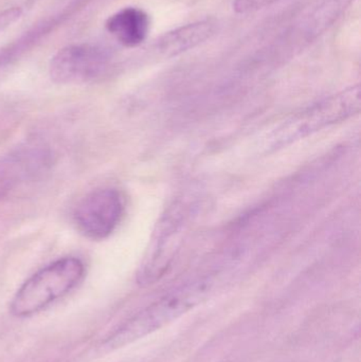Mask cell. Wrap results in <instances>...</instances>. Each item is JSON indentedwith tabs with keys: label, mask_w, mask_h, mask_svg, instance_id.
<instances>
[{
	"label": "cell",
	"mask_w": 361,
	"mask_h": 362,
	"mask_svg": "<svg viewBox=\"0 0 361 362\" xmlns=\"http://www.w3.org/2000/svg\"><path fill=\"white\" fill-rule=\"evenodd\" d=\"M123 212L124 204L118 189L104 187L90 192L78 202L73 221L83 235L102 240L117 229Z\"/></svg>",
	"instance_id": "277c9868"
},
{
	"label": "cell",
	"mask_w": 361,
	"mask_h": 362,
	"mask_svg": "<svg viewBox=\"0 0 361 362\" xmlns=\"http://www.w3.org/2000/svg\"><path fill=\"white\" fill-rule=\"evenodd\" d=\"M280 0H233V10L239 14H248L271 6Z\"/></svg>",
	"instance_id": "30bf717a"
},
{
	"label": "cell",
	"mask_w": 361,
	"mask_h": 362,
	"mask_svg": "<svg viewBox=\"0 0 361 362\" xmlns=\"http://www.w3.org/2000/svg\"><path fill=\"white\" fill-rule=\"evenodd\" d=\"M106 28L124 46H139L148 37L150 17L141 8H125L108 18Z\"/></svg>",
	"instance_id": "ba28073f"
},
{
	"label": "cell",
	"mask_w": 361,
	"mask_h": 362,
	"mask_svg": "<svg viewBox=\"0 0 361 362\" xmlns=\"http://www.w3.org/2000/svg\"><path fill=\"white\" fill-rule=\"evenodd\" d=\"M20 8H11L0 12V33L14 23L21 16Z\"/></svg>",
	"instance_id": "8fae6325"
},
{
	"label": "cell",
	"mask_w": 361,
	"mask_h": 362,
	"mask_svg": "<svg viewBox=\"0 0 361 362\" xmlns=\"http://www.w3.org/2000/svg\"><path fill=\"white\" fill-rule=\"evenodd\" d=\"M85 274L80 259L66 257L57 259L30 276L15 293L11 314L25 318L42 312L78 286Z\"/></svg>",
	"instance_id": "7a4b0ae2"
},
{
	"label": "cell",
	"mask_w": 361,
	"mask_h": 362,
	"mask_svg": "<svg viewBox=\"0 0 361 362\" xmlns=\"http://www.w3.org/2000/svg\"><path fill=\"white\" fill-rule=\"evenodd\" d=\"M353 2V0H324L312 15L311 34H320L330 27Z\"/></svg>",
	"instance_id": "9c48e42d"
},
{
	"label": "cell",
	"mask_w": 361,
	"mask_h": 362,
	"mask_svg": "<svg viewBox=\"0 0 361 362\" xmlns=\"http://www.w3.org/2000/svg\"><path fill=\"white\" fill-rule=\"evenodd\" d=\"M210 278L196 279L165 293L125 321L105 340L107 348L120 349L150 335L199 305L212 289Z\"/></svg>",
	"instance_id": "6da1fadb"
},
{
	"label": "cell",
	"mask_w": 361,
	"mask_h": 362,
	"mask_svg": "<svg viewBox=\"0 0 361 362\" xmlns=\"http://www.w3.org/2000/svg\"><path fill=\"white\" fill-rule=\"evenodd\" d=\"M52 165L50 151L25 146L0 158V200L40 180Z\"/></svg>",
	"instance_id": "5b68a950"
},
{
	"label": "cell",
	"mask_w": 361,
	"mask_h": 362,
	"mask_svg": "<svg viewBox=\"0 0 361 362\" xmlns=\"http://www.w3.org/2000/svg\"><path fill=\"white\" fill-rule=\"evenodd\" d=\"M216 30L218 23L213 19H203L176 28L163 34L157 42V50L165 57H175L203 44L216 33Z\"/></svg>",
	"instance_id": "52a82bcc"
},
{
	"label": "cell",
	"mask_w": 361,
	"mask_h": 362,
	"mask_svg": "<svg viewBox=\"0 0 361 362\" xmlns=\"http://www.w3.org/2000/svg\"><path fill=\"white\" fill-rule=\"evenodd\" d=\"M360 107V86L326 98L288 119L271 138L273 146L275 148L288 146L329 125L347 120L358 114Z\"/></svg>",
	"instance_id": "3957f363"
},
{
	"label": "cell",
	"mask_w": 361,
	"mask_h": 362,
	"mask_svg": "<svg viewBox=\"0 0 361 362\" xmlns=\"http://www.w3.org/2000/svg\"><path fill=\"white\" fill-rule=\"evenodd\" d=\"M107 63L102 49L89 45L68 46L50 63L51 78L59 84H78L97 78Z\"/></svg>",
	"instance_id": "8992f818"
}]
</instances>
